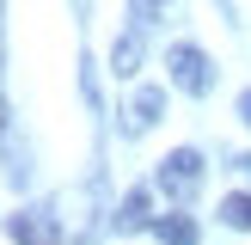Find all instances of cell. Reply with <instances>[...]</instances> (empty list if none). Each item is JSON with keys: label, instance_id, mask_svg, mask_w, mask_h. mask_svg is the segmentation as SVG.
Listing matches in <instances>:
<instances>
[{"label": "cell", "instance_id": "obj_5", "mask_svg": "<svg viewBox=\"0 0 251 245\" xmlns=\"http://www.w3.org/2000/svg\"><path fill=\"white\" fill-rule=\"evenodd\" d=\"M147 208H153V196H147V190H129V196H123V208H117V227H147V220H153V215H147Z\"/></svg>", "mask_w": 251, "mask_h": 245}, {"label": "cell", "instance_id": "obj_4", "mask_svg": "<svg viewBox=\"0 0 251 245\" xmlns=\"http://www.w3.org/2000/svg\"><path fill=\"white\" fill-rule=\"evenodd\" d=\"M159 110H166V92H159V86H141V92H135V104H129V135L153 129Z\"/></svg>", "mask_w": 251, "mask_h": 245}, {"label": "cell", "instance_id": "obj_6", "mask_svg": "<svg viewBox=\"0 0 251 245\" xmlns=\"http://www.w3.org/2000/svg\"><path fill=\"white\" fill-rule=\"evenodd\" d=\"M110 68H117V74H123V80H129V74H135V68H141V31H129V37H123V43H117V49H110Z\"/></svg>", "mask_w": 251, "mask_h": 245}, {"label": "cell", "instance_id": "obj_2", "mask_svg": "<svg viewBox=\"0 0 251 245\" xmlns=\"http://www.w3.org/2000/svg\"><path fill=\"white\" fill-rule=\"evenodd\" d=\"M166 68H172V80H178L184 92H208V86H215V74H208V55H202L196 43H172Z\"/></svg>", "mask_w": 251, "mask_h": 245}, {"label": "cell", "instance_id": "obj_7", "mask_svg": "<svg viewBox=\"0 0 251 245\" xmlns=\"http://www.w3.org/2000/svg\"><path fill=\"white\" fill-rule=\"evenodd\" d=\"M159 239H166V245H196V220L190 215H166V220H159Z\"/></svg>", "mask_w": 251, "mask_h": 245}, {"label": "cell", "instance_id": "obj_9", "mask_svg": "<svg viewBox=\"0 0 251 245\" xmlns=\"http://www.w3.org/2000/svg\"><path fill=\"white\" fill-rule=\"evenodd\" d=\"M239 117H245V122H251V92H239Z\"/></svg>", "mask_w": 251, "mask_h": 245}, {"label": "cell", "instance_id": "obj_1", "mask_svg": "<svg viewBox=\"0 0 251 245\" xmlns=\"http://www.w3.org/2000/svg\"><path fill=\"white\" fill-rule=\"evenodd\" d=\"M196 178H202V153H196V147H178V153L159 159V190L166 196H190Z\"/></svg>", "mask_w": 251, "mask_h": 245}, {"label": "cell", "instance_id": "obj_3", "mask_svg": "<svg viewBox=\"0 0 251 245\" xmlns=\"http://www.w3.org/2000/svg\"><path fill=\"white\" fill-rule=\"evenodd\" d=\"M6 233H12V239H19V245H55V220H49V215H12L6 220Z\"/></svg>", "mask_w": 251, "mask_h": 245}, {"label": "cell", "instance_id": "obj_10", "mask_svg": "<svg viewBox=\"0 0 251 245\" xmlns=\"http://www.w3.org/2000/svg\"><path fill=\"white\" fill-rule=\"evenodd\" d=\"M159 6V0H135V12H141V19H147V12H153Z\"/></svg>", "mask_w": 251, "mask_h": 245}, {"label": "cell", "instance_id": "obj_8", "mask_svg": "<svg viewBox=\"0 0 251 245\" xmlns=\"http://www.w3.org/2000/svg\"><path fill=\"white\" fill-rule=\"evenodd\" d=\"M221 220H227V227H251V190H233L227 202H221Z\"/></svg>", "mask_w": 251, "mask_h": 245}]
</instances>
